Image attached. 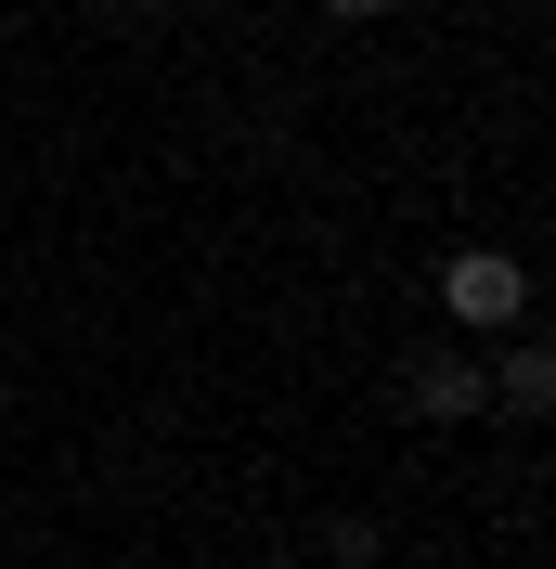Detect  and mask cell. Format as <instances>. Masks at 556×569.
Returning <instances> with one entry per match:
<instances>
[{"label":"cell","mask_w":556,"mask_h":569,"mask_svg":"<svg viewBox=\"0 0 556 569\" xmlns=\"http://www.w3.org/2000/svg\"><path fill=\"white\" fill-rule=\"evenodd\" d=\"M388 401H401V415H479V401H492V362L479 350H415Z\"/></svg>","instance_id":"cell-1"},{"label":"cell","mask_w":556,"mask_h":569,"mask_svg":"<svg viewBox=\"0 0 556 569\" xmlns=\"http://www.w3.org/2000/svg\"><path fill=\"white\" fill-rule=\"evenodd\" d=\"M440 298H453L466 323H518V311H530V272H518L505 247H466V259L440 272Z\"/></svg>","instance_id":"cell-2"},{"label":"cell","mask_w":556,"mask_h":569,"mask_svg":"<svg viewBox=\"0 0 556 569\" xmlns=\"http://www.w3.org/2000/svg\"><path fill=\"white\" fill-rule=\"evenodd\" d=\"M544 401H556V362H544V337H518L492 362V415H544Z\"/></svg>","instance_id":"cell-3"},{"label":"cell","mask_w":556,"mask_h":569,"mask_svg":"<svg viewBox=\"0 0 556 569\" xmlns=\"http://www.w3.org/2000/svg\"><path fill=\"white\" fill-rule=\"evenodd\" d=\"M324 13H388V0H324Z\"/></svg>","instance_id":"cell-4"}]
</instances>
